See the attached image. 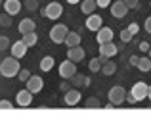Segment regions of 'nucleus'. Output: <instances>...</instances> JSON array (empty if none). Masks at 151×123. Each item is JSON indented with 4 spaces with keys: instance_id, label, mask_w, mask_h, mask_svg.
I'll use <instances>...</instances> for the list:
<instances>
[{
    "instance_id": "obj_40",
    "label": "nucleus",
    "mask_w": 151,
    "mask_h": 123,
    "mask_svg": "<svg viewBox=\"0 0 151 123\" xmlns=\"http://www.w3.org/2000/svg\"><path fill=\"white\" fill-rule=\"evenodd\" d=\"M138 60H140L138 56H130V63H132V66H138Z\"/></svg>"
},
{
    "instance_id": "obj_31",
    "label": "nucleus",
    "mask_w": 151,
    "mask_h": 123,
    "mask_svg": "<svg viewBox=\"0 0 151 123\" xmlns=\"http://www.w3.org/2000/svg\"><path fill=\"white\" fill-rule=\"evenodd\" d=\"M6 48H10V39L8 37H0V52L6 50Z\"/></svg>"
},
{
    "instance_id": "obj_1",
    "label": "nucleus",
    "mask_w": 151,
    "mask_h": 123,
    "mask_svg": "<svg viewBox=\"0 0 151 123\" xmlns=\"http://www.w3.org/2000/svg\"><path fill=\"white\" fill-rule=\"evenodd\" d=\"M19 69H21L19 60H17V58H14V56L4 58L2 63H0V73H2L4 77H15V75L19 73Z\"/></svg>"
},
{
    "instance_id": "obj_2",
    "label": "nucleus",
    "mask_w": 151,
    "mask_h": 123,
    "mask_svg": "<svg viewBox=\"0 0 151 123\" xmlns=\"http://www.w3.org/2000/svg\"><path fill=\"white\" fill-rule=\"evenodd\" d=\"M109 104L111 106H119V104H122V102L126 100V90H124V87H121V85H115V87H111L109 89Z\"/></svg>"
},
{
    "instance_id": "obj_6",
    "label": "nucleus",
    "mask_w": 151,
    "mask_h": 123,
    "mask_svg": "<svg viewBox=\"0 0 151 123\" xmlns=\"http://www.w3.org/2000/svg\"><path fill=\"white\" fill-rule=\"evenodd\" d=\"M111 14H113V17H117V19L126 17V14H128V6L124 4V0H119V2L111 4Z\"/></svg>"
},
{
    "instance_id": "obj_13",
    "label": "nucleus",
    "mask_w": 151,
    "mask_h": 123,
    "mask_svg": "<svg viewBox=\"0 0 151 123\" xmlns=\"http://www.w3.org/2000/svg\"><path fill=\"white\" fill-rule=\"evenodd\" d=\"M27 48H29V46L25 44V42L23 41H17V42H14V44H10V50H12V56L14 58H23L27 54Z\"/></svg>"
},
{
    "instance_id": "obj_33",
    "label": "nucleus",
    "mask_w": 151,
    "mask_h": 123,
    "mask_svg": "<svg viewBox=\"0 0 151 123\" xmlns=\"http://www.w3.org/2000/svg\"><path fill=\"white\" fill-rule=\"evenodd\" d=\"M124 4L128 6V10H134V8H138L140 0H124Z\"/></svg>"
},
{
    "instance_id": "obj_34",
    "label": "nucleus",
    "mask_w": 151,
    "mask_h": 123,
    "mask_svg": "<svg viewBox=\"0 0 151 123\" xmlns=\"http://www.w3.org/2000/svg\"><path fill=\"white\" fill-rule=\"evenodd\" d=\"M126 29H128V31H130L132 35H136L138 31H140V25H138V23H130V25L126 27Z\"/></svg>"
},
{
    "instance_id": "obj_35",
    "label": "nucleus",
    "mask_w": 151,
    "mask_h": 123,
    "mask_svg": "<svg viewBox=\"0 0 151 123\" xmlns=\"http://www.w3.org/2000/svg\"><path fill=\"white\" fill-rule=\"evenodd\" d=\"M138 48H140V52H147V50H149V42L142 41L140 44H138Z\"/></svg>"
},
{
    "instance_id": "obj_5",
    "label": "nucleus",
    "mask_w": 151,
    "mask_h": 123,
    "mask_svg": "<svg viewBox=\"0 0 151 123\" xmlns=\"http://www.w3.org/2000/svg\"><path fill=\"white\" fill-rule=\"evenodd\" d=\"M75 73H77V63L71 62L69 58H67L63 63H59V75H61L63 79H71Z\"/></svg>"
},
{
    "instance_id": "obj_24",
    "label": "nucleus",
    "mask_w": 151,
    "mask_h": 123,
    "mask_svg": "<svg viewBox=\"0 0 151 123\" xmlns=\"http://www.w3.org/2000/svg\"><path fill=\"white\" fill-rule=\"evenodd\" d=\"M52 67H54V58H52V56H44L42 62H40V69L42 71H50Z\"/></svg>"
},
{
    "instance_id": "obj_21",
    "label": "nucleus",
    "mask_w": 151,
    "mask_h": 123,
    "mask_svg": "<svg viewBox=\"0 0 151 123\" xmlns=\"http://www.w3.org/2000/svg\"><path fill=\"white\" fill-rule=\"evenodd\" d=\"M21 41L31 48V46H35L38 42V35L35 33V31H31V33H23V39H21Z\"/></svg>"
},
{
    "instance_id": "obj_32",
    "label": "nucleus",
    "mask_w": 151,
    "mask_h": 123,
    "mask_svg": "<svg viewBox=\"0 0 151 123\" xmlns=\"http://www.w3.org/2000/svg\"><path fill=\"white\" fill-rule=\"evenodd\" d=\"M12 108H14V104L10 100H0V110H12Z\"/></svg>"
},
{
    "instance_id": "obj_19",
    "label": "nucleus",
    "mask_w": 151,
    "mask_h": 123,
    "mask_svg": "<svg viewBox=\"0 0 151 123\" xmlns=\"http://www.w3.org/2000/svg\"><path fill=\"white\" fill-rule=\"evenodd\" d=\"M81 10H82V14H86V15L94 14V10H96V0H81Z\"/></svg>"
},
{
    "instance_id": "obj_26",
    "label": "nucleus",
    "mask_w": 151,
    "mask_h": 123,
    "mask_svg": "<svg viewBox=\"0 0 151 123\" xmlns=\"http://www.w3.org/2000/svg\"><path fill=\"white\" fill-rule=\"evenodd\" d=\"M86 106H88V108H100V106H101V102L98 100L96 96H90L88 100H86Z\"/></svg>"
},
{
    "instance_id": "obj_20",
    "label": "nucleus",
    "mask_w": 151,
    "mask_h": 123,
    "mask_svg": "<svg viewBox=\"0 0 151 123\" xmlns=\"http://www.w3.org/2000/svg\"><path fill=\"white\" fill-rule=\"evenodd\" d=\"M71 83H73L75 87H88L90 85V79L86 77V75H81V73H75L73 77H71Z\"/></svg>"
},
{
    "instance_id": "obj_11",
    "label": "nucleus",
    "mask_w": 151,
    "mask_h": 123,
    "mask_svg": "<svg viewBox=\"0 0 151 123\" xmlns=\"http://www.w3.org/2000/svg\"><path fill=\"white\" fill-rule=\"evenodd\" d=\"M81 96H82V94H81L78 89H69L65 92V96H63V100H65L67 106H77L78 102H81Z\"/></svg>"
},
{
    "instance_id": "obj_14",
    "label": "nucleus",
    "mask_w": 151,
    "mask_h": 123,
    "mask_svg": "<svg viewBox=\"0 0 151 123\" xmlns=\"http://www.w3.org/2000/svg\"><path fill=\"white\" fill-rule=\"evenodd\" d=\"M15 102H17V106H29L31 102H33V92L27 89L19 90L17 94H15Z\"/></svg>"
},
{
    "instance_id": "obj_44",
    "label": "nucleus",
    "mask_w": 151,
    "mask_h": 123,
    "mask_svg": "<svg viewBox=\"0 0 151 123\" xmlns=\"http://www.w3.org/2000/svg\"><path fill=\"white\" fill-rule=\"evenodd\" d=\"M0 4H2V0H0Z\"/></svg>"
},
{
    "instance_id": "obj_42",
    "label": "nucleus",
    "mask_w": 151,
    "mask_h": 123,
    "mask_svg": "<svg viewBox=\"0 0 151 123\" xmlns=\"http://www.w3.org/2000/svg\"><path fill=\"white\" fill-rule=\"evenodd\" d=\"M147 98H149V100H151V87H149V89H147Z\"/></svg>"
},
{
    "instance_id": "obj_28",
    "label": "nucleus",
    "mask_w": 151,
    "mask_h": 123,
    "mask_svg": "<svg viewBox=\"0 0 151 123\" xmlns=\"http://www.w3.org/2000/svg\"><path fill=\"white\" fill-rule=\"evenodd\" d=\"M25 8H27L29 12L38 10V0H25Z\"/></svg>"
},
{
    "instance_id": "obj_8",
    "label": "nucleus",
    "mask_w": 151,
    "mask_h": 123,
    "mask_svg": "<svg viewBox=\"0 0 151 123\" xmlns=\"http://www.w3.org/2000/svg\"><path fill=\"white\" fill-rule=\"evenodd\" d=\"M25 83H27V90H31L33 94L40 92L42 87H44V81H42V77H38V75H33V77H29Z\"/></svg>"
},
{
    "instance_id": "obj_18",
    "label": "nucleus",
    "mask_w": 151,
    "mask_h": 123,
    "mask_svg": "<svg viewBox=\"0 0 151 123\" xmlns=\"http://www.w3.org/2000/svg\"><path fill=\"white\" fill-rule=\"evenodd\" d=\"M63 42H65L67 46H77V44H81V35H78V31H69Z\"/></svg>"
},
{
    "instance_id": "obj_12",
    "label": "nucleus",
    "mask_w": 151,
    "mask_h": 123,
    "mask_svg": "<svg viewBox=\"0 0 151 123\" xmlns=\"http://www.w3.org/2000/svg\"><path fill=\"white\" fill-rule=\"evenodd\" d=\"M96 33H98V35H96V41L100 42V44L113 41V29H111V27H100Z\"/></svg>"
},
{
    "instance_id": "obj_22",
    "label": "nucleus",
    "mask_w": 151,
    "mask_h": 123,
    "mask_svg": "<svg viewBox=\"0 0 151 123\" xmlns=\"http://www.w3.org/2000/svg\"><path fill=\"white\" fill-rule=\"evenodd\" d=\"M100 71H101L103 75H113L115 71H117V63H113V62H111V58H109L107 62L101 63V69Z\"/></svg>"
},
{
    "instance_id": "obj_17",
    "label": "nucleus",
    "mask_w": 151,
    "mask_h": 123,
    "mask_svg": "<svg viewBox=\"0 0 151 123\" xmlns=\"http://www.w3.org/2000/svg\"><path fill=\"white\" fill-rule=\"evenodd\" d=\"M31 31H37V23L33 21V19H21V21H19V33H31Z\"/></svg>"
},
{
    "instance_id": "obj_36",
    "label": "nucleus",
    "mask_w": 151,
    "mask_h": 123,
    "mask_svg": "<svg viewBox=\"0 0 151 123\" xmlns=\"http://www.w3.org/2000/svg\"><path fill=\"white\" fill-rule=\"evenodd\" d=\"M109 2H111V0H96V6L98 8H107V6H109Z\"/></svg>"
},
{
    "instance_id": "obj_43",
    "label": "nucleus",
    "mask_w": 151,
    "mask_h": 123,
    "mask_svg": "<svg viewBox=\"0 0 151 123\" xmlns=\"http://www.w3.org/2000/svg\"><path fill=\"white\" fill-rule=\"evenodd\" d=\"M147 52H149V58H151V46H149V50H147Z\"/></svg>"
},
{
    "instance_id": "obj_23",
    "label": "nucleus",
    "mask_w": 151,
    "mask_h": 123,
    "mask_svg": "<svg viewBox=\"0 0 151 123\" xmlns=\"http://www.w3.org/2000/svg\"><path fill=\"white\" fill-rule=\"evenodd\" d=\"M136 67H138L140 71H145V73H147V71H151V58H149V56H147V58H140Z\"/></svg>"
},
{
    "instance_id": "obj_7",
    "label": "nucleus",
    "mask_w": 151,
    "mask_h": 123,
    "mask_svg": "<svg viewBox=\"0 0 151 123\" xmlns=\"http://www.w3.org/2000/svg\"><path fill=\"white\" fill-rule=\"evenodd\" d=\"M147 89L149 87L145 85V83H136V85L132 87V90H130V94H132L134 98H136V102H140V100H144V98H147Z\"/></svg>"
},
{
    "instance_id": "obj_15",
    "label": "nucleus",
    "mask_w": 151,
    "mask_h": 123,
    "mask_svg": "<svg viewBox=\"0 0 151 123\" xmlns=\"http://www.w3.org/2000/svg\"><path fill=\"white\" fill-rule=\"evenodd\" d=\"M21 2L19 0H6L4 2V10H6V14H10V15H15V14H19L21 12Z\"/></svg>"
},
{
    "instance_id": "obj_37",
    "label": "nucleus",
    "mask_w": 151,
    "mask_h": 123,
    "mask_svg": "<svg viewBox=\"0 0 151 123\" xmlns=\"http://www.w3.org/2000/svg\"><path fill=\"white\" fill-rule=\"evenodd\" d=\"M69 89H71V85H69V83H61V85H59V90H61V92H67Z\"/></svg>"
},
{
    "instance_id": "obj_39",
    "label": "nucleus",
    "mask_w": 151,
    "mask_h": 123,
    "mask_svg": "<svg viewBox=\"0 0 151 123\" xmlns=\"http://www.w3.org/2000/svg\"><path fill=\"white\" fill-rule=\"evenodd\" d=\"M126 100H128L130 104H134V102H136V98H134V96H132L130 92H126Z\"/></svg>"
},
{
    "instance_id": "obj_41",
    "label": "nucleus",
    "mask_w": 151,
    "mask_h": 123,
    "mask_svg": "<svg viewBox=\"0 0 151 123\" xmlns=\"http://www.w3.org/2000/svg\"><path fill=\"white\" fill-rule=\"evenodd\" d=\"M67 2H69V4H78L81 0H67Z\"/></svg>"
},
{
    "instance_id": "obj_9",
    "label": "nucleus",
    "mask_w": 151,
    "mask_h": 123,
    "mask_svg": "<svg viewBox=\"0 0 151 123\" xmlns=\"http://www.w3.org/2000/svg\"><path fill=\"white\" fill-rule=\"evenodd\" d=\"M67 58H69L71 62L78 63L84 60V48H81V44L77 46H69V50H67Z\"/></svg>"
},
{
    "instance_id": "obj_3",
    "label": "nucleus",
    "mask_w": 151,
    "mask_h": 123,
    "mask_svg": "<svg viewBox=\"0 0 151 123\" xmlns=\"http://www.w3.org/2000/svg\"><path fill=\"white\" fill-rule=\"evenodd\" d=\"M67 33H69L67 25H63V23H58V25H54V27H52V31H50L52 42H55V44H61V42L65 41Z\"/></svg>"
},
{
    "instance_id": "obj_10",
    "label": "nucleus",
    "mask_w": 151,
    "mask_h": 123,
    "mask_svg": "<svg viewBox=\"0 0 151 123\" xmlns=\"http://www.w3.org/2000/svg\"><path fill=\"white\" fill-rule=\"evenodd\" d=\"M117 52H119V46L115 44L113 41H109V42H103V44H100V56L113 58Z\"/></svg>"
},
{
    "instance_id": "obj_25",
    "label": "nucleus",
    "mask_w": 151,
    "mask_h": 123,
    "mask_svg": "<svg viewBox=\"0 0 151 123\" xmlns=\"http://www.w3.org/2000/svg\"><path fill=\"white\" fill-rule=\"evenodd\" d=\"M88 69L92 71V73H98V71L101 69V62H100V58H92V60L88 62Z\"/></svg>"
},
{
    "instance_id": "obj_30",
    "label": "nucleus",
    "mask_w": 151,
    "mask_h": 123,
    "mask_svg": "<svg viewBox=\"0 0 151 123\" xmlns=\"http://www.w3.org/2000/svg\"><path fill=\"white\" fill-rule=\"evenodd\" d=\"M17 77H19V81H27V79L31 77V71H29V69H19Z\"/></svg>"
},
{
    "instance_id": "obj_27",
    "label": "nucleus",
    "mask_w": 151,
    "mask_h": 123,
    "mask_svg": "<svg viewBox=\"0 0 151 123\" xmlns=\"http://www.w3.org/2000/svg\"><path fill=\"white\" fill-rule=\"evenodd\" d=\"M132 37H134V35L130 33L128 29H122V31H121V41H122V42H130V41H132Z\"/></svg>"
},
{
    "instance_id": "obj_16",
    "label": "nucleus",
    "mask_w": 151,
    "mask_h": 123,
    "mask_svg": "<svg viewBox=\"0 0 151 123\" xmlns=\"http://www.w3.org/2000/svg\"><path fill=\"white\" fill-rule=\"evenodd\" d=\"M86 27H88L90 31H94V33H96V31L101 27V15H98V14H90L88 17H86Z\"/></svg>"
},
{
    "instance_id": "obj_38",
    "label": "nucleus",
    "mask_w": 151,
    "mask_h": 123,
    "mask_svg": "<svg viewBox=\"0 0 151 123\" xmlns=\"http://www.w3.org/2000/svg\"><path fill=\"white\" fill-rule=\"evenodd\" d=\"M145 31H147V33L151 35V17L145 19Z\"/></svg>"
},
{
    "instance_id": "obj_4",
    "label": "nucleus",
    "mask_w": 151,
    "mask_h": 123,
    "mask_svg": "<svg viewBox=\"0 0 151 123\" xmlns=\"http://www.w3.org/2000/svg\"><path fill=\"white\" fill-rule=\"evenodd\" d=\"M61 12H63V8H61V4H59V2H50L48 6L42 10V15L48 17V19H58L59 15H61Z\"/></svg>"
},
{
    "instance_id": "obj_29",
    "label": "nucleus",
    "mask_w": 151,
    "mask_h": 123,
    "mask_svg": "<svg viewBox=\"0 0 151 123\" xmlns=\"http://www.w3.org/2000/svg\"><path fill=\"white\" fill-rule=\"evenodd\" d=\"M0 25H4V27H10V25H12V17H10V14L0 15Z\"/></svg>"
}]
</instances>
